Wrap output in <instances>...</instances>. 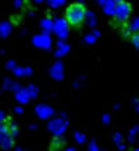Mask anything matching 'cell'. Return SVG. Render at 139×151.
<instances>
[{
	"instance_id": "6da1fadb",
	"label": "cell",
	"mask_w": 139,
	"mask_h": 151,
	"mask_svg": "<svg viewBox=\"0 0 139 151\" xmlns=\"http://www.w3.org/2000/svg\"><path fill=\"white\" fill-rule=\"evenodd\" d=\"M65 22L73 27V28H80L87 18V6L83 2H74L65 9Z\"/></svg>"
},
{
	"instance_id": "7a4b0ae2",
	"label": "cell",
	"mask_w": 139,
	"mask_h": 151,
	"mask_svg": "<svg viewBox=\"0 0 139 151\" xmlns=\"http://www.w3.org/2000/svg\"><path fill=\"white\" fill-rule=\"evenodd\" d=\"M0 130H2V133H3V138H2V145L5 147V148H9V147H12L14 145V141H15V138H16V135H18V124L12 120V119H6L3 123H2V126H0Z\"/></svg>"
},
{
	"instance_id": "3957f363",
	"label": "cell",
	"mask_w": 139,
	"mask_h": 151,
	"mask_svg": "<svg viewBox=\"0 0 139 151\" xmlns=\"http://www.w3.org/2000/svg\"><path fill=\"white\" fill-rule=\"evenodd\" d=\"M133 12V6L127 0H118L114 5V19L120 24H124L130 19Z\"/></svg>"
},
{
	"instance_id": "277c9868",
	"label": "cell",
	"mask_w": 139,
	"mask_h": 151,
	"mask_svg": "<svg viewBox=\"0 0 139 151\" xmlns=\"http://www.w3.org/2000/svg\"><path fill=\"white\" fill-rule=\"evenodd\" d=\"M127 39H129V42L132 43V46H133V47L139 49V30H136V31L130 33V34L127 36Z\"/></svg>"
}]
</instances>
